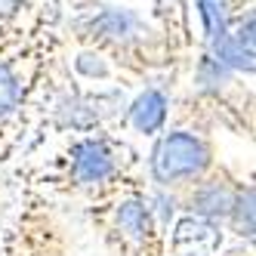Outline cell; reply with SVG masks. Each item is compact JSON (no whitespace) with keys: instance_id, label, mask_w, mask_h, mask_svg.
<instances>
[{"instance_id":"cell-14","label":"cell","mask_w":256,"mask_h":256,"mask_svg":"<svg viewBox=\"0 0 256 256\" xmlns=\"http://www.w3.org/2000/svg\"><path fill=\"white\" fill-rule=\"evenodd\" d=\"M148 204V213L158 226H170V219L176 216V207H179V200L176 194H170V188H158L152 194V200H145Z\"/></svg>"},{"instance_id":"cell-2","label":"cell","mask_w":256,"mask_h":256,"mask_svg":"<svg viewBox=\"0 0 256 256\" xmlns=\"http://www.w3.org/2000/svg\"><path fill=\"white\" fill-rule=\"evenodd\" d=\"M84 38L108 46H136L148 38V25L139 12L126 6H96L74 22Z\"/></svg>"},{"instance_id":"cell-9","label":"cell","mask_w":256,"mask_h":256,"mask_svg":"<svg viewBox=\"0 0 256 256\" xmlns=\"http://www.w3.org/2000/svg\"><path fill=\"white\" fill-rule=\"evenodd\" d=\"M200 25H204V38L213 46L216 40L226 38V31L232 25V0H194Z\"/></svg>"},{"instance_id":"cell-6","label":"cell","mask_w":256,"mask_h":256,"mask_svg":"<svg viewBox=\"0 0 256 256\" xmlns=\"http://www.w3.org/2000/svg\"><path fill=\"white\" fill-rule=\"evenodd\" d=\"M167 114H170V96L164 93L160 86H145L130 102V108H126V120H130V126L142 136L160 133L164 124H167Z\"/></svg>"},{"instance_id":"cell-1","label":"cell","mask_w":256,"mask_h":256,"mask_svg":"<svg viewBox=\"0 0 256 256\" xmlns=\"http://www.w3.org/2000/svg\"><path fill=\"white\" fill-rule=\"evenodd\" d=\"M210 167V145L192 130L164 133L152 152V179L160 188L192 186Z\"/></svg>"},{"instance_id":"cell-8","label":"cell","mask_w":256,"mask_h":256,"mask_svg":"<svg viewBox=\"0 0 256 256\" xmlns=\"http://www.w3.org/2000/svg\"><path fill=\"white\" fill-rule=\"evenodd\" d=\"M114 226H118V232L126 238V241L145 244L152 238V232H154V219H152L148 204H145L142 198H126L114 210Z\"/></svg>"},{"instance_id":"cell-12","label":"cell","mask_w":256,"mask_h":256,"mask_svg":"<svg viewBox=\"0 0 256 256\" xmlns=\"http://www.w3.org/2000/svg\"><path fill=\"white\" fill-rule=\"evenodd\" d=\"M22 93H25V84L19 78V71L6 62H0V118L12 114L16 108H19Z\"/></svg>"},{"instance_id":"cell-7","label":"cell","mask_w":256,"mask_h":256,"mask_svg":"<svg viewBox=\"0 0 256 256\" xmlns=\"http://www.w3.org/2000/svg\"><path fill=\"white\" fill-rule=\"evenodd\" d=\"M234 200V188L226 179H198V186L188 192V213L207 222H219L228 216V207Z\"/></svg>"},{"instance_id":"cell-13","label":"cell","mask_w":256,"mask_h":256,"mask_svg":"<svg viewBox=\"0 0 256 256\" xmlns=\"http://www.w3.org/2000/svg\"><path fill=\"white\" fill-rule=\"evenodd\" d=\"M74 71L84 78V80H108L112 78V62H108L102 52L96 50H86L74 59Z\"/></svg>"},{"instance_id":"cell-5","label":"cell","mask_w":256,"mask_h":256,"mask_svg":"<svg viewBox=\"0 0 256 256\" xmlns=\"http://www.w3.org/2000/svg\"><path fill=\"white\" fill-rule=\"evenodd\" d=\"M207 52L216 56L232 74H253V59H256V50H253V12H247L238 22H232L226 38L216 40Z\"/></svg>"},{"instance_id":"cell-11","label":"cell","mask_w":256,"mask_h":256,"mask_svg":"<svg viewBox=\"0 0 256 256\" xmlns=\"http://www.w3.org/2000/svg\"><path fill=\"white\" fill-rule=\"evenodd\" d=\"M228 226L234 234L241 238H253V226H256V210H253V186H244V188H234V200L228 207Z\"/></svg>"},{"instance_id":"cell-10","label":"cell","mask_w":256,"mask_h":256,"mask_svg":"<svg viewBox=\"0 0 256 256\" xmlns=\"http://www.w3.org/2000/svg\"><path fill=\"white\" fill-rule=\"evenodd\" d=\"M234 80V74L219 62L216 56H210V52H204V56L198 59V68H194V84L200 93H210V96H219L222 90H228Z\"/></svg>"},{"instance_id":"cell-15","label":"cell","mask_w":256,"mask_h":256,"mask_svg":"<svg viewBox=\"0 0 256 256\" xmlns=\"http://www.w3.org/2000/svg\"><path fill=\"white\" fill-rule=\"evenodd\" d=\"M176 256H200V250H198V247H192V250H179Z\"/></svg>"},{"instance_id":"cell-4","label":"cell","mask_w":256,"mask_h":256,"mask_svg":"<svg viewBox=\"0 0 256 256\" xmlns=\"http://www.w3.org/2000/svg\"><path fill=\"white\" fill-rule=\"evenodd\" d=\"M124 105L120 93H71L56 105V124L65 130H93Z\"/></svg>"},{"instance_id":"cell-3","label":"cell","mask_w":256,"mask_h":256,"mask_svg":"<svg viewBox=\"0 0 256 256\" xmlns=\"http://www.w3.org/2000/svg\"><path fill=\"white\" fill-rule=\"evenodd\" d=\"M118 173V152L102 136H84L71 148V179L84 188H96Z\"/></svg>"}]
</instances>
